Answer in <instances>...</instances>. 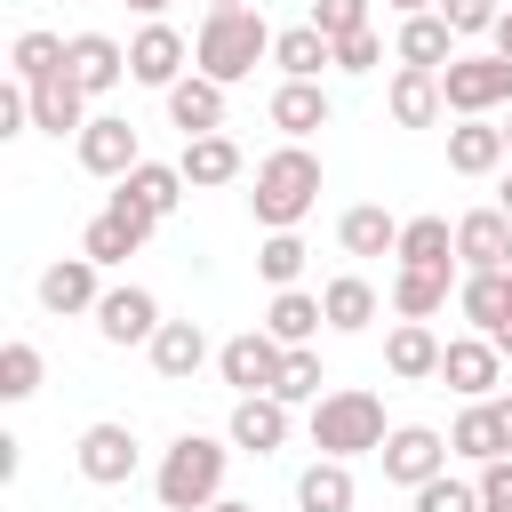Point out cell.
Wrapping results in <instances>:
<instances>
[{"mask_svg":"<svg viewBox=\"0 0 512 512\" xmlns=\"http://www.w3.org/2000/svg\"><path fill=\"white\" fill-rule=\"evenodd\" d=\"M224 464H232V440H208V432H176L160 472H152V496L168 512H208L224 496Z\"/></svg>","mask_w":512,"mask_h":512,"instance_id":"3","label":"cell"},{"mask_svg":"<svg viewBox=\"0 0 512 512\" xmlns=\"http://www.w3.org/2000/svg\"><path fill=\"white\" fill-rule=\"evenodd\" d=\"M144 352H152V376H168V384H192V376L208 368V336H200V320H160V336H152Z\"/></svg>","mask_w":512,"mask_h":512,"instance_id":"24","label":"cell"},{"mask_svg":"<svg viewBox=\"0 0 512 512\" xmlns=\"http://www.w3.org/2000/svg\"><path fill=\"white\" fill-rule=\"evenodd\" d=\"M336 240H344V256H392L400 248V216L376 208V200H360V208L336 216Z\"/></svg>","mask_w":512,"mask_h":512,"instance_id":"30","label":"cell"},{"mask_svg":"<svg viewBox=\"0 0 512 512\" xmlns=\"http://www.w3.org/2000/svg\"><path fill=\"white\" fill-rule=\"evenodd\" d=\"M496 352H504V360H512V320H504V328H496Z\"/></svg>","mask_w":512,"mask_h":512,"instance_id":"50","label":"cell"},{"mask_svg":"<svg viewBox=\"0 0 512 512\" xmlns=\"http://www.w3.org/2000/svg\"><path fill=\"white\" fill-rule=\"evenodd\" d=\"M304 256H312V248H304L296 232H264V248H256V272H264L272 288H296V272H304Z\"/></svg>","mask_w":512,"mask_h":512,"instance_id":"40","label":"cell"},{"mask_svg":"<svg viewBox=\"0 0 512 512\" xmlns=\"http://www.w3.org/2000/svg\"><path fill=\"white\" fill-rule=\"evenodd\" d=\"M272 64H280V80H320V72L336 64V40H328L320 24H288V32L272 40Z\"/></svg>","mask_w":512,"mask_h":512,"instance_id":"29","label":"cell"},{"mask_svg":"<svg viewBox=\"0 0 512 512\" xmlns=\"http://www.w3.org/2000/svg\"><path fill=\"white\" fill-rule=\"evenodd\" d=\"M432 8L456 24V40H480V32H496V16H504L496 0H432Z\"/></svg>","mask_w":512,"mask_h":512,"instance_id":"42","label":"cell"},{"mask_svg":"<svg viewBox=\"0 0 512 512\" xmlns=\"http://www.w3.org/2000/svg\"><path fill=\"white\" fill-rule=\"evenodd\" d=\"M96 336H104V344H152V336H160V296L136 288V280L104 288V304H96Z\"/></svg>","mask_w":512,"mask_h":512,"instance_id":"14","label":"cell"},{"mask_svg":"<svg viewBox=\"0 0 512 512\" xmlns=\"http://www.w3.org/2000/svg\"><path fill=\"white\" fill-rule=\"evenodd\" d=\"M184 56H192V40H184L176 24H160V16H144V32L128 40V80L168 96V88L184 80Z\"/></svg>","mask_w":512,"mask_h":512,"instance_id":"10","label":"cell"},{"mask_svg":"<svg viewBox=\"0 0 512 512\" xmlns=\"http://www.w3.org/2000/svg\"><path fill=\"white\" fill-rule=\"evenodd\" d=\"M264 328H272L280 344H320V328H328V304H320L312 288H272V304H264Z\"/></svg>","mask_w":512,"mask_h":512,"instance_id":"28","label":"cell"},{"mask_svg":"<svg viewBox=\"0 0 512 512\" xmlns=\"http://www.w3.org/2000/svg\"><path fill=\"white\" fill-rule=\"evenodd\" d=\"M376 456H384V480L424 488L432 472H448V456H456V448H448V432H432V424H392Z\"/></svg>","mask_w":512,"mask_h":512,"instance_id":"9","label":"cell"},{"mask_svg":"<svg viewBox=\"0 0 512 512\" xmlns=\"http://www.w3.org/2000/svg\"><path fill=\"white\" fill-rule=\"evenodd\" d=\"M168 120H176L184 136H208V128H224V80H208V72H184V80L168 88Z\"/></svg>","mask_w":512,"mask_h":512,"instance_id":"27","label":"cell"},{"mask_svg":"<svg viewBox=\"0 0 512 512\" xmlns=\"http://www.w3.org/2000/svg\"><path fill=\"white\" fill-rule=\"evenodd\" d=\"M96 272H104L96 256H56V264L40 272V304H48L56 320H64V312H96V304H104V280H96Z\"/></svg>","mask_w":512,"mask_h":512,"instance_id":"19","label":"cell"},{"mask_svg":"<svg viewBox=\"0 0 512 512\" xmlns=\"http://www.w3.org/2000/svg\"><path fill=\"white\" fill-rule=\"evenodd\" d=\"M152 232H160L152 216H136V208H120V200H104V208L88 216V232H80V256H96V264H128Z\"/></svg>","mask_w":512,"mask_h":512,"instance_id":"15","label":"cell"},{"mask_svg":"<svg viewBox=\"0 0 512 512\" xmlns=\"http://www.w3.org/2000/svg\"><path fill=\"white\" fill-rule=\"evenodd\" d=\"M280 360H288V344H280L264 320L216 344V376H224L232 392H272V384H280Z\"/></svg>","mask_w":512,"mask_h":512,"instance_id":"6","label":"cell"},{"mask_svg":"<svg viewBox=\"0 0 512 512\" xmlns=\"http://www.w3.org/2000/svg\"><path fill=\"white\" fill-rule=\"evenodd\" d=\"M112 200L136 208V216H152V224H168V216L184 208V168H176V160H136V168L112 184Z\"/></svg>","mask_w":512,"mask_h":512,"instance_id":"13","label":"cell"},{"mask_svg":"<svg viewBox=\"0 0 512 512\" xmlns=\"http://www.w3.org/2000/svg\"><path fill=\"white\" fill-rule=\"evenodd\" d=\"M208 512H256V504H248V496H216Z\"/></svg>","mask_w":512,"mask_h":512,"instance_id":"48","label":"cell"},{"mask_svg":"<svg viewBox=\"0 0 512 512\" xmlns=\"http://www.w3.org/2000/svg\"><path fill=\"white\" fill-rule=\"evenodd\" d=\"M392 256L400 264H424V272H456V224L448 216H408Z\"/></svg>","mask_w":512,"mask_h":512,"instance_id":"31","label":"cell"},{"mask_svg":"<svg viewBox=\"0 0 512 512\" xmlns=\"http://www.w3.org/2000/svg\"><path fill=\"white\" fill-rule=\"evenodd\" d=\"M440 384L456 392V400H496V384H504V352H496V336H448V352H440Z\"/></svg>","mask_w":512,"mask_h":512,"instance_id":"8","label":"cell"},{"mask_svg":"<svg viewBox=\"0 0 512 512\" xmlns=\"http://www.w3.org/2000/svg\"><path fill=\"white\" fill-rule=\"evenodd\" d=\"M312 208H320V152H304V144L264 152L256 176H248V216L264 232H296Z\"/></svg>","mask_w":512,"mask_h":512,"instance_id":"1","label":"cell"},{"mask_svg":"<svg viewBox=\"0 0 512 512\" xmlns=\"http://www.w3.org/2000/svg\"><path fill=\"white\" fill-rule=\"evenodd\" d=\"M264 112H272V128H280L288 144H304V136L328 128V88H320V80H280Z\"/></svg>","mask_w":512,"mask_h":512,"instance_id":"22","label":"cell"},{"mask_svg":"<svg viewBox=\"0 0 512 512\" xmlns=\"http://www.w3.org/2000/svg\"><path fill=\"white\" fill-rule=\"evenodd\" d=\"M384 8H392V16H424L432 0H384Z\"/></svg>","mask_w":512,"mask_h":512,"instance_id":"49","label":"cell"},{"mask_svg":"<svg viewBox=\"0 0 512 512\" xmlns=\"http://www.w3.org/2000/svg\"><path fill=\"white\" fill-rule=\"evenodd\" d=\"M384 104H392V120H400V128H432V120L448 112L440 72H424V64H400V72H392V88H384Z\"/></svg>","mask_w":512,"mask_h":512,"instance_id":"25","label":"cell"},{"mask_svg":"<svg viewBox=\"0 0 512 512\" xmlns=\"http://www.w3.org/2000/svg\"><path fill=\"white\" fill-rule=\"evenodd\" d=\"M376 56H384L376 24H360V32H344V40H336V72H376Z\"/></svg>","mask_w":512,"mask_h":512,"instance_id":"44","label":"cell"},{"mask_svg":"<svg viewBox=\"0 0 512 512\" xmlns=\"http://www.w3.org/2000/svg\"><path fill=\"white\" fill-rule=\"evenodd\" d=\"M504 160H512L504 120H456V128H448V168H456V176H496Z\"/></svg>","mask_w":512,"mask_h":512,"instance_id":"23","label":"cell"},{"mask_svg":"<svg viewBox=\"0 0 512 512\" xmlns=\"http://www.w3.org/2000/svg\"><path fill=\"white\" fill-rule=\"evenodd\" d=\"M320 304H328V328H336V336H360V328L384 312V304H376V288H368L360 272H336V280L320 288Z\"/></svg>","mask_w":512,"mask_h":512,"instance_id":"35","label":"cell"},{"mask_svg":"<svg viewBox=\"0 0 512 512\" xmlns=\"http://www.w3.org/2000/svg\"><path fill=\"white\" fill-rule=\"evenodd\" d=\"M128 8H136V16H160V8H168V0H128Z\"/></svg>","mask_w":512,"mask_h":512,"instance_id":"52","label":"cell"},{"mask_svg":"<svg viewBox=\"0 0 512 512\" xmlns=\"http://www.w3.org/2000/svg\"><path fill=\"white\" fill-rule=\"evenodd\" d=\"M448 304V272H424V264H400L392 272V312L400 320H432Z\"/></svg>","mask_w":512,"mask_h":512,"instance_id":"36","label":"cell"},{"mask_svg":"<svg viewBox=\"0 0 512 512\" xmlns=\"http://www.w3.org/2000/svg\"><path fill=\"white\" fill-rule=\"evenodd\" d=\"M408 496H416V512H480V480H456V472H432Z\"/></svg>","mask_w":512,"mask_h":512,"instance_id":"41","label":"cell"},{"mask_svg":"<svg viewBox=\"0 0 512 512\" xmlns=\"http://www.w3.org/2000/svg\"><path fill=\"white\" fill-rule=\"evenodd\" d=\"M504 144H512V112H504Z\"/></svg>","mask_w":512,"mask_h":512,"instance_id":"54","label":"cell"},{"mask_svg":"<svg viewBox=\"0 0 512 512\" xmlns=\"http://www.w3.org/2000/svg\"><path fill=\"white\" fill-rule=\"evenodd\" d=\"M176 168H184V184H192V192H216V184H240V176H248V152H240L224 128H208V136H184Z\"/></svg>","mask_w":512,"mask_h":512,"instance_id":"16","label":"cell"},{"mask_svg":"<svg viewBox=\"0 0 512 512\" xmlns=\"http://www.w3.org/2000/svg\"><path fill=\"white\" fill-rule=\"evenodd\" d=\"M96 112H88V88L72 80V72H56V80H40L32 88V128L40 136H80Z\"/></svg>","mask_w":512,"mask_h":512,"instance_id":"21","label":"cell"},{"mask_svg":"<svg viewBox=\"0 0 512 512\" xmlns=\"http://www.w3.org/2000/svg\"><path fill=\"white\" fill-rule=\"evenodd\" d=\"M456 304H464V320H472L480 336H496V328L512 320V272H464Z\"/></svg>","mask_w":512,"mask_h":512,"instance_id":"33","label":"cell"},{"mask_svg":"<svg viewBox=\"0 0 512 512\" xmlns=\"http://www.w3.org/2000/svg\"><path fill=\"white\" fill-rule=\"evenodd\" d=\"M496 208H504V216H512V176H504V184H496Z\"/></svg>","mask_w":512,"mask_h":512,"instance_id":"51","label":"cell"},{"mask_svg":"<svg viewBox=\"0 0 512 512\" xmlns=\"http://www.w3.org/2000/svg\"><path fill=\"white\" fill-rule=\"evenodd\" d=\"M456 264H464V272H504V264H512V216H504V208L456 216Z\"/></svg>","mask_w":512,"mask_h":512,"instance_id":"17","label":"cell"},{"mask_svg":"<svg viewBox=\"0 0 512 512\" xmlns=\"http://www.w3.org/2000/svg\"><path fill=\"white\" fill-rule=\"evenodd\" d=\"M320 384H328L320 352H312V344H288V360H280V384H272V392H280L288 408H312V400H320Z\"/></svg>","mask_w":512,"mask_h":512,"instance_id":"38","label":"cell"},{"mask_svg":"<svg viewBox=\"0 0 512 512\" xmlns=\"http://www.w3.org/2000/svg\"><path fill=\"white\" fill-rule=\"evenodd\" d=\"M440 336L424 328V320H392V336H384V368L400 376V384H424V376H440Z\"/></svg>","mask_w":512,"mask_h":512,"instance_id":"26","label":"cell"},{"mask_svg":"<svg viewBox=\"0 0 512 512\" xmlns=\"http://www.w3.org/2000/svg\"><path fill=\"white\" fill-rule=\"evenodd\" d=\"M392 56H400V64H424V72H448L464 48H456V24H448L440 8H424V16H400V40H392Z\"/></svg>","mask_w":512,"mask_h":512,"instance_id":"20","label":"cell"},{"mask_svg":"<svg viewBox=\"0 0 512 512\" xmlns=\"http://www.w3.org/2000/svg\"><path fill=\"white\" fill-rule=\"evenodd\" d=\"M448 448H456L464 464H488V456H504V424H496V400H464V408H456V424H448Z\"/></svg>","mask_w":512,"mask_h":512,"instance_id":"34","label":"cell"},{"mask_svg":"<svg viewBox=\"0 0 512 512\" xmlns=\"http://www.w3.org/2000/svg\"><path fill=\"white\" fill-rule=\"evenodd\" d=\"M272 24H264V8H208L200 16V32H192V72H208V80H248L256 64H272Z\"/></svg>","mask_w":512,"mask_h":512,"instance_id":"2","label":"cell"},{"mask_svg":"<svg viewBox=\"0 0 512 512\" xmlns=\"http://www.w3.org/2000/svg\"><path fill=\"white\" fill-rule=\"evenodd\" d=\"M64 48H72V40H56V32H16L8 72H16L24 88H40V80H56V72H64Z\"/></svg>","mask_w":512,"mask_h":512,"instance_id":"37","label":"cell"},{"mask_svg":"<svg viewBox=\"0 0 512 512\" xmlns=\"http://www.w3.org/2000/svg\"><path fill=\"white\" fill-rule=\"evenodd\" d=\"M480 512H512V456L480 464Z\"/></svg>","mask_w":512,"mask_h":512,"instance_id":"45","label":"cell"},{"mask_svg":"<svg viewBox=\"0 0 512 512\" xmlns=\"http://www.w3.org/2000/svg\"><path fill=\"white\" fill-rule=\"evenodd\" d=\"M384 432H392V424H384V400H376L368 384H344V392H320V400H312V448H320V456H344V464H352V456H376Z\"/></svg>","mask_w":512,"mask_h":512,"instance_id":"4","label":"cell"},{"mask_svg":"<svg viewBox=\"0 0 512 512\" xmlns=\"http://www.w3.org/2000/svg\"><path fill=\"white\" fill-rule=\"evenodd\" d=\"M352 496H360V488H352V464H344V456H312V464L296 472V504H304V512H352Z\"/></svg>","mask_w":512,"mask_h":512,"instance_id":"32","label":"cell"},{"mask_svg":"<svg viewBox=\"0 0 512 512\" xmlns=\"http://www.w3.org/2000/svg\"><path fill=\"white\" fill-rule=\"evenodd\" d=\"M440 96L456 120H488V112H512V56L480 48V56H456L440 72Z\"/></svg>","mask_w":512,"mask_h":512,"instance_id":"5","label":"cell"},{"mask_svg":"<svg viewBox=\"0 0 512 512\" xmlns=\"http://www.w3.org/2000/svg\"><path fill=\"white\" fill-rule=\"evenodd\" d=\"M32 392H40V344L8 336L0 344V400H32Z\"/></svg>","mask_w":512,"mask_h":512,"instance_id":"39","label":"cell"},{"mask_svg":"<svg viewBox=\"0 0 512 512\" xmlns=\"http://www.w3.org/2000/svg\"><path fill=\"white\" fill-rule=\"evenodd\" d=\"M72 464H80V480H88V488H128V480H136V464H144V448H136V432H128V424H112V416H104V424H88V432H80Z\"/></svg>","mask_w":512,"mask_h":512,"instance_id":"7","label":"cell"},{"mask_svg":"<svg viewBox=\"0 0 512 512\" xmlns=\"http://www.w3.org/2000/svg\"><path fill=\"white\" fill-rule=\"evenodd\" d=\"M64 72H72L88 96H112V88L128 80V48H120L112 32H72V48H64Z\"/></svg>","mask_w":512,"mask_h":512,"instance_id":"18","label":"cell"},{"mask_svg":"<svg viewBox=\"0 0 512 512\" xmlns=\"http://www.w3.org/2000/svg\"><path fill=\"white\" fill-rule=\"evenodd\" d=\"M496 424H504V456H512V392H496Z\"/></svg>","mask_w":512,"mask_h":512,"instance_id":"47","label":"cell"},{"mask_svg":"<svg viewBox=\"0 0 512 512\" xmlns=\"http://www.w3.org/2000/svg\"><path fill=\"white\" fill-rule=\"evenodd\" d=\"M304 24H320L328 40H344V32H360L368 24V0H312V16Z\"/></svg>","mask_w":512,"mask_h":512,"instance_id":"43","label":"cell"},{"mask_svg":"<svg viewBox=\"0 0 512 512\" xmlns=\"http://www.w3.org/2000/svg\"><path fill=\"white\" fill-rule=\"evenodd\" d=\"M488 48H496V56H512V8L496 16V32H488Z\"/></svg>","mask_w":512,"mask_h":512,"instance_id":"46","label":"cell"},{"mask_svg":"<svg viewBox=\"0 0 512 512\" xmlns=\"http://www.w3.org/2000/svg\"><path fill=\"white\" fill-rule=\"evenodd\" d=\"M72 152H80V168H88V176H104V184H120V176L144 160V144H136V120H120V112H96V120L72 136Z\"/></svg>","mask_w":512,"mask_h":512,"instance_id":"11","label":"cell"},{"mask_svg":"<svg viewBox=\"0 0 512 512\" xmlns=\"http://www.w3.org/2000/svg\"><path fill=\"white\" fill-rule=\"evenodd\" d=\"M224 440H232L240 456H280V448H288V400H280V392H240Z\"/></svg>","mask_w":512,"mask_h":512,"instance_id":"12","label":"cell"},{"mask_svg":"<svg viewBox=\"0 0 512 512\" xmlns=\"http://www.w3.org/2000/svg\"><path fill=\"white\" fill-rule=\"evenodd\" d=\"M208 8H248V0H208Z\"/></svg>","mask_w":512,"mask_h":512,"instance_id":"53","label":"cell"}]
</instances>
